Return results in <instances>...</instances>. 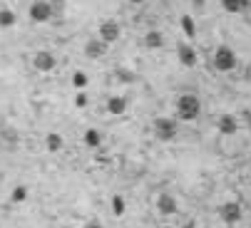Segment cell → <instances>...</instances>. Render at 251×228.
I'll return each instance as SVG.
<instances>
[{"label": "cell", "instance_id": "cell-10", "mask_svg": "<svg viewBox=\"0 0 251 228\" xmlns=\"http://www.w3.org/2000/svg\"><path fill=\"white\" fill-rule=\"evenodd\" d=\"M176 199L172 196V194H159V199H157V211L162 213V216H174L176 213Z\"/></svg>", "mask_w": 251, "mask_h": 228}, {"label": "cell", "instance_id": "cell-8", "mask_svg": "<svg viewBox=\"0 0 251 228\" xmlns=\"http://www.w3.org/2000/svg\"><path fill=\"white\" fill-rule=\"evenodd\" d=\"M176 57H179V62H182L184 67H194L197 65V50L189 45V43H176Z\"/></svg>", "mask_w": 251, "mask_h": 228}, {"label": "cell", "instance_id": "cell-13", "mask_svg": "<svg viewBox=\"0 0 251 228\" xmlns=\"http://www.w3.org/2000/svg\"><path fill=\"white\" fill-rule=\"evenodd\" d=\"M125 112H127V97L115 94V97L107 99V114H112V117H120V114H125Z\"/></svg>", "mask_w": 251, "mask_h": 228}, {"label": "cell", "instance_id": "cell-19", "mask_svg": "<svg viewBox=\"0 0 251 228\" xmlns=\"http://www.w3.org/2000/svg\"><path fill=\"white\" fill-rule=\"evenodd\" d=\"M25 199H27V186H15L13 194H10V201L13 204H23Z\"/></svg>", "mask_w": 251, "mask_h": 228}, {"label": "cell", "instance_id": "cell-15", "mask_svg": "<svg viewBox=\"0 0 251 228\" xmlns=\"http://www.w3.org/2000/svg\"><path fill=\"white\" fill-rule=\"evenodd\" d=\"M179 25H182V30L187 32L189 40H194V37H197V25H194V18H192V15H182V18H179Z\"/></svg>", "mask_w": 251, "mask_h": 228}, {"label": "cell", "instance_id": "cell-1", "mask_svg": "<svg viewBox=\"0 0 251 228\" xmlns=\"http://www.w3.org/2000/svg\"><path fill=\"white\" fill-rule=\"evenodd\" d=\"M199 112H201V102L197 94L187 92V94H179L176 99V117L179 119H184V122H194L199 117Z\"/></svg>", "mask_w": 251, "mask_h": 228}, {"label": "cell", "instance_id": "cell-5", "mask_svg": "<svg viewBox=\"0 0 251 228\" xmlns=\"http://www.w3.org/2000/svg\"><path fill=\"white\" fill-rule=\"evenodd\" d=\"M32 67L38 69V72H52L55 67H57V57L52 55V52H48V50H40V52H35L32 55Z\"/></svg>", "mask_w": 251, "mask_h": 228}, {"label": "cell", "instance_id": "cell-18", "mask_svg": "<svg viewBox=\"0 0 251 228\" xmlns=\"http://www.w3.org/2000/svg\"><path fill=\"white\" fill-rule=\"evenodd\" d=\"M15 25V13L13 10H0V27H13Z\"/></svg>", "mask_w": 251, "mask_h": 228}, {"label": "cell", "instance_id": "cell-4", "mask_svg": "<svg viewBox=\"0 0 251 228\" xmlns=\"http://www.w3.org/2000/svg\"><path fill=\"white\" fill-rule=\"evenodd\" d=\"M32 23H50L52 20V10H50V0H32V5L27 10Z\"/></svg>", "mask_w": 251, "mask_h": 228}, {"label": "cell", "instance_id": "cell-24", "mask_svg": "<svg viewBox=\"0 0 251 228\" xmlns=\"http://www.w3.org/2000/svg\"><path fill=\"white\" fill-rule=\"evenodd\" d=\"M75 104H77V107H80V109H82V107H85V104H87V94H85V92H80V94H77V97H75Z\"/></svg>", "mask_w": 251, "mask_h": 228}, {"label": "cell", "instance_id": "cell-9", "mask_svg": "<svg viewBox=\"0 0 251 228\" xmlns=\"http://www.w3.org/2000/svg\"><path fill=\"white\" fill-rule=\"evenodd\" d=\"M107 45L104 40H100V37H92V40H87V45H85V55H87V60H100L102 55H107Z\"/></svg>", "mask_w": 251, "mask_h": 228}, {"label": "cell", "instance_id": "cell-20", "mask_svg": "<svg viewBox=\"0 0 251 228\" xmlns=\"http://www.w3.org/2000/svg\"><path fill=\"white\" fill-rule=\"evenodd\" d=\"M50 10H52V18H62L65 15V0H50Z\"/></svg>", "mask_w": 251, "mask_h": 228}, {"label": "cell", "instance_id": "cell-16", "mask_svg": "<svg viewBox=\"0 0 251 228\" xmlns=\"http://www.w3.org/2000/svg\"><path fill=\"white\" fill-rule=\"evenodd\" d=\"M45 146H48V151H52V154H55V151L62 149V137H60L57 132H50L48 139H45Z\"/></svg>", "mask_w": 251, "mask_h": 228}, {"label": "cell", "instance_id": "cell-2", "mask_svg": "<svg viewBox=\"0 0 251 228\" xmlns=\"http://www.w3.org/2000/svg\"><path fill=\"white\" fill-rule=\"evenodd\" d=\"M236 65H239L236 52H234L229 45H219L217 52H214V67H217L219 72H234Z\"/></svg>", "mask_w": 251, "mask_h": 228}, {"label": "cell", "instance_id": "cell-28", "mask_svg": "<svg viewBox=\"0 0 251 228\" xmlns=\"http://www.w3.org/2000/svg\"><path fill=\"white\" fill-rule=\"evenodd\" d=\"M132 3H142V0H132Z\"/></svg>", "mask_w": 251, "mask_h": 228}, {"label": "cell", "instance_id": "cell-27", "mask_svg": "<svg viewBox=\"0 0 251 228\" xmlns=\"http://www.w3.org/2000/svg\"><path fill=\"white\" fill-rule=\"evenodd\" d=\"M167 228H169V226H167ZM184 228H192V223H189V226H184Z\"/></svg>", "mask_w": 251, "mask_h": 228}, {"label": "cell", "instance_id": "cell-21", "mask_svg": "<svg viewBox=\"0 0 251 228\" xmlns=\"http://www.w3.org/2000/svg\"><path fill=\"white\" fill-rule=\"evenodd\" d=\"M87 82H90V80H87V74H85V72H75V74H73V85H75L77 90H85Z\"/></svg>", "mask_w": 251, "mask_h": 228}, {"label": "cell", "instance_id": "cell-11", "mask_svg": "<svg viewBox=\"0 0 251 228\" xmlns=\"http://www.w3.org/2000/svg\"><path fill=\"white\" fill-rule=\"evenodd\" d=\"M217 129H219L222 134L231 137V134H236V132H239V122H236L234 114H222L219 122H217Z\"/></svg>", "mask_w": 251, "mask_h": 228}, {"label": "cell", "instance_id": "cell-12", "mask_svg": "<svg viewBox=\"0 0 251 228\" xmlns=\"http://www.w3.org/2000/svg\"><path fill=\"white\" fill-rule=\"evenodd\" d=\"M142 45H145L147 50H159V47H164V35L159 30H150V32H145V37H142Z\"/></svg>", "mask_w": 251, "mask_h": 228}, {"label": "cell", "instance_id": "cell-22", "mask_svg": "<svg viewBox=\"0 0 251 228\" xmlns=\"http://www.w3.org/2000/svg\"><path fill=\"white\" fill-rule=\"evenodd\" d=\"M0 137H3L5 141H13V144L18 141V132L13 127H0Z\"/></svg>", "mask_w": 251, "mask_h": 228}, {"label": "cell", "instance_id": "cell-14", "mask_svg": "<svg viewBox=\"0 0 251 228\" xmlns=\"http://www.w3.org/2000/svg\"><path fill=\"white\" fill-rule=\"evenodd\" d=\"M222 8L226 10V13H246L249 8H251V0H222Z\"/></svg>", "mask_w": 251, "mask_h": 228}, {"label": "cell", "instance_id": "cell-25", "mask_svg": "<svg viewBox=\"0 0 251 228\" xmlns=\"http://www.w3.org/2000/svg\"><path fill=\"white\" fill-rule=\"evenodd\" d=\"M85 228H104V226H102V223H97V221H92V223H87Z\"/></svg>", "mask_w": 251, "mask_h": 228}, {"label": "cell", "instance_id": "cell-26", "mask_svg": "<svg viewBox=\"0 0 251 228\" xmlns=\"http://www.w3.org/2000/svg\"><path fill=\"white\" fill-rule=\"evenodd\" d=\"M192 3H194L197 8H201V5H204V0H192Z\"/></svg>", "mask_w": 251, "mask_h": 228}, {"label": "cell", "instance_id": "cell-17", "mask_svg": "<svg viewBox=\"0 0 251 228\" xmlns=\"http://www.w3.org/2000/svg\"><path fill=\"white\" fill-rule=\"evenodd\" d=\"M100 144H102V134H100L97 129H87V132H85V146L97 149Z\"/></svg>", "mask_w": 251, "mask_h": 228}, {"label": "cell", "instance_id": "cell-7", "mask_svg": "<svg viewBox=\"0 0 251 228\" xmlns=\"http://www.w3.org/2000/svg\"><path fill=\"white\" fill-rule=\"evenodd\" d=\"M241 216H244V211H241V206H239L236 201H226V204H222V208H219V218H222L224 223H239Z\"/></svg>", "mask_w": 251, "mask_h": 228}, {"label": "cell", "instance_id": "cell-3", "mask_svg": "<svg viewBox=\"0 0 251 228\" xmlns=\"http://www.w3.org/2000/svg\"><path fill=\"white\" fill-rule=\"evenodd\" d=\"M152 132H154V137H157L159 141H174L179 127H176V122L169 119V117H157L154 124H152Z\"/></svg>", "mask_w": 251, "mask_h": 228}, {"label": "cell", "instance_id": "cell-6", "mask_svg": "<svg viewBox=\"0 0 251 228\" xmlns=\"http://www.w3.org/2000/svg\"><path fill=\"white\" fill-rule=\"evenodd\" d=\"M120 35H122V27H120V23L117 20H104L102 25H100V40H104L107 45H112V43H117L120 40Z\"/></svg>", "mask_w": 251, "mask_h": 228}, {"label": "cell", "instance_id": "cell-23", "mask_svg": "<svg viewBox=\"0 0 251 228\" xmlns=\"http://www.w3.org/2000/svg\"><path fill=\"white\" fill-rule=\"evenodd\" d=\"M112 211H115V216L125 213V199L122 196H112Z\"/></svg>", "mask_w": 251, "mask_h": 228}]
</instances>
